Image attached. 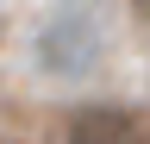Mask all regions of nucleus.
<instances>
[{
	"mask_svg": "<svg viewBox=\"0 0 150 144\" xmlns=\"http://www.w3.org/2000/svg\"><path fill=\"white\" fill-rule=\"evenodd\" d=\"M106 50H112V31H106L100 0H56L44 19H38V31H31V63L50 82L94 75L106 63Z\"/></svg>",
	"mask_w": 150,
	"mask_h": 144,
	"instance_id": "f257e3e1",
	"label": "nucleus"
},
{
	"mask_svg": "<svg viewBox=\"0 0 150 144\" xmlns=\"http://www.w3.org/2000/svg\"><path fill=\"white\" fill-rule=\"evenodd\" d=\"M69 144H144V125L125 106H88L69 119Z\"/></svg>",
	"mask_w": 150,
	"mask_h": 144,
	"instance_id": "f03ea898",
	"label": "nucleus"
},
{
	"mask_svg": "<svg viewBox=\"0 0 150 144\" xmlns=\"http://www.w3.org/2000/svg\"><path fill=\"white\" fill-rule=\"evenodd\" d=\"M131 6H138V19H150V0H131Z\"/></svg>",
	"mask_w": 150,
	"mask_h": 144,
	"instance_id": "7ed1b4c3",
	"label": "nucleus"
}]
</instances>
